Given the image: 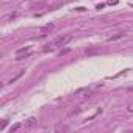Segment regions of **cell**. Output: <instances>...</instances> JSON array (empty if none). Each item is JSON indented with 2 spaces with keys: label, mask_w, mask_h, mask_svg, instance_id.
I'll return each mask as SVG.
<instances>
[{
  "label": "cell",
  "mask_w": 133,
  "mask_h": 133,
  "mask_svg": "<svg viewBox=\"0 0 133 133\" xmlns=\"http://www.w3.org/2000/svg\"><path fill=\"white\" fill-rule=\"evenodd\" d=\"M72 41V36L71 35H64V36H58L57 39H55V46H66L67 42Z\"/></svg>",
  "instance_id": "cell-1"
},
{
  "label": "cell",
  "mask_w": 133,
  "mask_h": 133,
  "mask_svg": "<svg viewBox=\"0 0 133 133\" xmlns=\"http://www.w3.org/2000/svg\"><path fill=\"white\" fill-rule=\"evenodd\" d=\"M85 53L86 55H97V53H100V47H88L85 50Z\"/></svg>",
  "instance_id": "cell-2"
},
{
  "label": "cell",
  "mask_w": 133,
  "mask_h": 133,
  "mask_svg": "<svg viewBox=\"0 0 133 133\" xmlns=\"http://www.w3.org/2000/svg\"><path fill=\"white\" fill-rule=\"evenodd\" d=\"M125 36V33H117V35H113V36H110L108 38V41L111 42V41H117V39H121V38H124Z\"/></svg>",
  "instance_id": "cell-3"
},
{
  "label": "cell",
  "mask_w": 133,
  "mask_h": 133,
  "mask_svg": "<svg viewBox=\"0 0 133 133\" xmlns=\"http://www.w3.org/2000/svg\"><path fill=\"white\" fill-rule=\"evenodd\" d=\"M57 132H69L71 128H69V125H63V124H60V125H57V128H55Z\"/></svg>",
  "instance_id": "cell-4"
},
{
  "label": "cell",
  "mask_w": 133,
  "mask_h": 133,
  "mask_svg": "<svg viewBox=\"0 0 133 133\" xmlns=\"http://www.w3.org/2000/svg\"><path fill=\"white\" fill-rule=\"evenodd\" d=\"M35 125H36V119H35V117H30V119L27 121V124H25V127L31 128V127H35Z\"/></svg>",
  "instance_id": "cell-5"
},
{
  "label": "cell",
  "mask_w": 133,
  "mask_h": 133,
  "mask_svg": "<svg viewBox=\"0 0 133 133\" xmlns=\"http://www.w3.org/2000/svg\"><path fill=\"white\" fill-rule=\"evenodd\" d=\"M53 27H55L53 24H46L44 27H41V31H42V33H44V31H50V30H53Z\"/></svg>",
  "instance_id": "cell-6"
},
{
  "label": "cell",
  "mask_w": 133,
  "mask_h": 133,
  "mask_svg": "<svg viewBox=\"0 0 133 133\" xmlns=\"http://www.w3.org/2000/svg\"><path fill=\"white\" fill-rule=\"evenodd\" d=\"M22 75H24V71H20V72H19V74H17V75H16V77H13V78H11V80H10V82H8V83H10V85H11V83H14V82H16V80H17V78H20V77H22Z\"/></svg>",
  "instance_id": "cell-7"
},
{
  "label": "cell",
  "mask_w": 133,
  "mask_h": 133,
  "mask_svg": "<svg viewBox=\"0 0 133 133\" xmlns=\"http://www.w3.org/2000/svg\"><path fill=\"white\" fill-rule=\"evenodd\" d=\"M80 111H82L80 108H74V110H71V111H69V114H67V116H69V117H71V116H75V114H78Z\"/></svg>",
  "instance_id": "cell-8"
},
{
  "label": "cell",
  "mask_w": 133,
  "mask_h": 133,
  "mask_svg": "<svg viewBox=\"0 0 133 133\" xmlns=\"http://www.w3.org/2000/svg\"><path fill=\"white\" fill-rule=\"evenodd\" d=\"M20 127H22V125H20V124H14V125H13V127H11V128H10V132H11V133H14V132H17V130H19V128H20Z\"/></svg>",
  "instance_id": "cell-9"
},
{
  "label": "cell",
  "mask_w": 133,
  "mask_h": 133,
  "mask_svg": "<svg viewBox=\"0 0 133 133\" xmlns=\"http://www.w3.org/2000/svg\"><path fill=\"white\" fill-rule=\"evenodd\" d=\"M25 52H28V47H20V49H19V50L16 52V55H17V57H19V55L25 53Z\"/></svg>",
  "instance_id": "cell-10"
},
{
  "label": "cell",
  "mask_w": 133,
  "mask_h": 133,
  "mask_svg": "<svg viewBox=\"0 0 133 133\" xmlns=\"http://www.w3.org/2000/svg\"><path fill=\"white\" fill-rule=\"evenodd\" d=\"M69 52H71V49H63V50L60 52V55H61V57H63V55H67V53H69Z\"/></svg>",
  "instance_id": "cell-11"
},
{
  "label": "cell",
  "mask_w": 133,
  "mask_h": 133,
  "mask_svg": "<svg viewBox=\"0 0 133 133\" xmlns=\"http://www.w3.org/2000/svg\"><path fill=\"white\" fill-rule=\"evenodd\" d=\"M108 3H111V5H116V3H117V0H108Z\"/></svg>",
  "instance_id": "cell-12"
},
{
  "label": "cell",
  "mask_w": 133,
  "mask_h": 133,
  "mask_svg": "<svg viewBox=\"0 0 133 133\" xmlns=\"http://www.w3.org/2000/svg\"><path fill=\"white\" fill-rule=\"evenodd\" d=\"M127 110H128L130 113H133V105H128V108H127Z\"/></svg>",
  "instance_id": "cell-13"
}]
</instances>
